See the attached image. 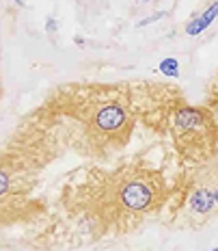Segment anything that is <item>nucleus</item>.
Here are the masks:
<instances>
[{
	"label": "nucleus",
	"mask_w": 218,
	"mask_h": 251,
	"mask_svg": "<svg viewBox=\"0 0 218 251\" xmlns=\"http://www.w3.org/2000/svg\"><path fill=\"white\" fill-rule=\"evenodd\" d=\"M126 124V111L121 104H106L95 115V126L102 132H115Z\"/></svg>",
	"instance_id": "nucleus-1"
},
{
	"label": "nucleus",
	"mask_w": 218,
	"mask_h": 251,
	"mask_svg": "<svg viewBox=\"0 0 218 251\" xmlns=\"http://www.w3.org/2000/svg\"><path fill=\"white\" fill-rule=\"evenodd\" d=\"M121 200L128 208H132V210H143V208H147L149 201H152V191H149L143 182H130V184L123 186Z\"/></svg>",
	"instance_id": "nucleus-2"
},
{
	"label": "nucleus",
	"mask_w": 218,
	"mask_h": 251,
	"mask_svg": "<svg viewBox=\"0 0 218 251\" xmlns=\"http://www.w3.org/2000/svg\"><path fill=\"white\" fill-rule=\"evenodd\" d=\"M205 122V115L199 108H179L175 115V126L179 130H196Z\"/></svg>",
	"instance_id": "nucleus-3"
},
{
	"label": "nucleus",
	"mask_w": 218,
	"mask_h": 251,
	"mask_svg": "<svg viewBox=\"0 0 218 251\" xmlns=\"http://www.w3.org/2000/svg\"><path fill=\"white\" fill-rule=\"evenodd\" d=\"M216 15H218V0H216V2H212L210 7H207L205 11L199 15V18H195L193 22L186 24V33H188L190 37H196V35H201L207 28V26H210L216 20Z\"/></svg>",
	"instance_id": "nucleus-4"
},
{
	"label": "nucleus",
	"mask_w": 218,
	"mask_h": 251,
	"mask_svg": "<svg viewBox=\"0 0 218 251\" xmlns=\"http://www.w3.org/2000/svg\"><path fill=\"white\" fill-rule=\"evenodd\" d=\"M214 203H216V195L212 191H205V188L196 191L195 195L190 197V208H193L195 212H199V214L210 212L212 208H214Z\"/></svg>",
	"instance_id": "nucleus-5"
},
{
	"label": "nucleus",
	"mask_w": 218,
	"mask_h": 251,
	"mask_svg": "<svg viewBox=\"0 0 218 251\" xmlns=\"http://www.w3.org/2000/svg\"><path fill=\"white\" fill-rule=\"evenodd\" d=\"M160 72H162L164 76L177 78L179 76V63H177V59H173V56H167V59H162V63H160Z\"/></svg>",
	"instance_id": "nucleus-6"
},
{
	"label": "nucleus",
	"mask_w": 218,
	"mask_h": 251,
	"mask_svg": "<svg viewBox=\"0 0 218 251\" xmlns=\"http://www.w3.org/2000/svg\"><path fill=\"white\" fill-rule=\"evenodd\" d=\"M164 18V13H155V15H149V18H145L143 22H138V28H143V26H147V24H152V22H158V20H162Z\"/></svg>",
	"instance_id": "nucleus-7"
},
{
	"label": "nucleus",
	"mask_w": 218,
	"mask_h": 251,
	"mask_svg": "<svg viewBox=\"0 0 218 251\" xmlns=\"http://www.w3.org/2000/svg\"><path fill=\"white\" fill-rule=\"evenodd\" d=\"M45 28H48V33H54V30H56V22L52 18H48V24H45Z\"/></svg>",
	"instance_id": "nucleus-8"
},
{
	"label": "nucleus",
	"mask_w": 218,
	"mask_h": 251,
	"mask_svg": "<svg viewBox=\"0 0 218 251\" xmlns=\"http://www.w3.org/2000/svg\"><path fill=\"white\" fill-rule=\"evenodd\" d=\"M207 251H218V247H212V249H207Z\"/></svg>",
	"instance_id": "nucleus-9"
},
{
	"label": "nucleus",
	"mask_w": 218,
	"mask_h": 251,
	"mask_svg": "<svg viewBox=\"0 0 218 251\" xmlns=\"http://www.w3.org/2000/svg\"><path fill=\"white\" fill-rule=\"evenodd\" d=\"M214 195H216V203H218V191H216V193H214Z\"/></svg>",
	"instance_id": "nucleus-10"
}]
</instances>
